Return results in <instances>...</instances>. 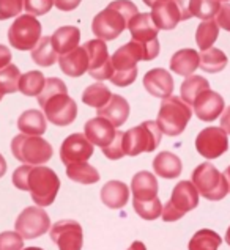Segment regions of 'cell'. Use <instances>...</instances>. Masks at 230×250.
<instances>
[{
  "mask_svg": "<svg viewBox=\"0 0 230 250\" xmlns=\"http://www.w3.org/2000/svg\"><path fill=\"white\" fill-rule=\"evenodd\" d=\"M13 184L19 190L30 192L37 206H51L59 194L60 180L57 173L45 166H21L13 173Z\"/></svg>",
  "mask_w": 230,
  "mask_h": 250,
  "instance_id": "obj_1",
  "label": "cell"
},
{
  "mask_svg": "<svg viewBox=\"0 0 230 250\" xmlns=\"http://www.w3.org/2000/svg\"><path fill=\"white\" fill-rule=\"evenodd\" d=\"M38 103L46 120L55 126H68L77 117V105L68 96L67 85L59 77L46 79L45 87L38 95Z\"/></svg>",
  "mask_w": 230,
  "mask_h": 250,
  "instance_id": "obj_2",
  "label": "cell"
},
{
  "mask_svg": "<svg viewBox=\"0 0 230 250\" xmlns=\"http://www.w3.org/2000/svg\"><path fill=\"white\" fill-rule=\"evenodd\" d=\"M138 13V6L131 0H114L106 6V10L93 18L92 30L98 40L112 41L128 28V22Z\"/></svg>",
  "mask_w": 230,
  "mask_h": 250,
  "instance_id": "obj_3",
  "label": "cell"
},
{
  "mask_svg": "<svg viewBox=\"0 0 230 250\" xmlns=\"http://www.w3.org/2000/svg\"><path fill=\"white\" fill-rule=\"evenodd\" d=\"M191 117L192 110L182 98L169 96L162 99L156 123L162 134L169 135V137H177L186 129V125L189 123Z\"/></svg>",
  "mask_w": 230,
  "mask_h": 250,
  "instance_id": "obj_4",
  "label": "cell"
},
{
  "mask_svg": "<svg viewBox=\"0 0 230 250\" xmlns=\"http://www.w3.org/2000/svg\"><path fill=\"white\" fill-rule=\"evenodd\" d=\"M142 60V52L134 41L118 47L111 57L112 76L111 82L117 87H128L138 77V62Z\"/></svg>",
  "mask_w": 230,
  "mask_h": 250,
  "instance_id": "obj_5",
  "label": "cell"
},
{
  "mask_svg": "<svg viewBox=\"0 0 230 250\" xmlns=\"http://www.w3.org/2000/svg\"><path fill=\"white\" fill-rule=\"evenodd\" d=\"M11 153L18 161L27 166H43L52 158L54 149L51 144L40 135L19 134L11 140Z\"/></svg>",
  "mask_w": 230,
  "mask_h": 250,
  "instance_id": "obj_6",
  "label": "cell"
},
{
  "mask_svg": "<svg viewBox=\"0 0 230 250\" xmlns=\"http://www.w3.org/2000/svg\"><path fill=\"white\" fill-rule=\"evenodd\" d=\"M192 184L197 192L210 202H219L229 194V184L224 173L210 162H204L192 171Z\"/></svg>",
  "mask_w": 230,
  "mask_h": 250,
  "instance_id": "obj_7",
  "label": "cell"
},
{
  "mask_svg": "<svg viewBox=\"0 0 230 250\" xmlns=\"http://www.w3.org/2000/svg\"><path fill=\"white\" fill-rule=\"evenodd\" d=\"M161 129L156 121H143L142 125L123 132L125 156L152 153L161 144Z\"/></svg>",
  "mask_w": 230,
  "mask_h": 250,
  "instance_id": "obj_8",
  "label": "cell"
},
{
  "mask_svg": "<svg viewBox=\"0 0 230 250\" xmlns=\"http://www.w3.org/2000/svg\"><path fill=\"white\" fill-rule=\"evenodd\" d=\"M199 205V192L192 181H180L169 198V202L162 208V220L164 222H175L182 219L186 212L197 208Z\"/></svg>",
  "mask_w": 230,
  "mask_h": 250,
  "instance_id": "obj_9",
  "label": "cell"
},
{
  "mask_svg": "<svg viewBox=\"0 0 230 250\" xmlns=\"http://www.w3.org/2000/svg\"><path fill=\"white\" fill-rule=\"evenodd\" d=\"M41 38V24L32 14L16 18L8 30L10 44L18 51H32Z\"/></svg>",
  "mask_w": 230,
  "mask_h": 250,
  "instance_id": "obj_10",
  "label": "cell"
},
{
  "mask_svg": "<svg viewBox=\"0 0 230 250\" xmlns=\"http://www.w3.org/2000/svg\"><path fill=\"white\" fill-rule=\"evenodd\" d=\"M14 228L24 239H35L49 231L51 219L41 206H28L18 216Z\"/></svg>",
  "mask_w": 230,
  "mask_h": 250,
  "instance_id": "obj_11",
  "label": "cell"
},
{
  "mask_svg": "<svg viewBox=\"0 0 230 250\" xmlns=\"http://www.w3.org/2000/svg\"><path fill=\"white\" fill-rule=\"evenodd\" d=\"M89 55V74L95 81H106L112 76V63L109 51L103 40H90L84 44Z\"/></svg>",
  "mask_w": 230,
  "mask_h": 250,
  "instance_id": "obj_12",
  "label": "cell"
},
{
  "mask_svg": "<svg viewBox=\"0 0 230 250\" xmlns=\"http://www.w3.org/2000/svg\"><path fill=\"white\" fill-rule=\"evenodd\" d=\"M51 239L59 250H81L84 244L82 227L76 220L63 219L55 222L51 228Z\"/></svg>",
  "mask_w": 230,
  "mask_h": 250,
  "instance_id": "obj_13",
  "label": "cell"
},
{
  "mask_svg": "<svg viewBox=\"0 0 230 250\" xmlns=\"http://www.w3.org/2000/svg\"><path fill=\"white\" fill-rule=\"evenodd\" d=\"M196 149L205 159H216L229 149L227 132L218 126L200 131L196 139Z\"/></svg>",
  "mask_w": 230,
  "mask_h": 250,
  "instance_id": "obj_14",
  "label": "cell"
},
{
  "mask_svg": "<svg viewBox=\"0 0 230 250\" xmlns=\"http://www.w3.org/2000/svg\"><path fill=\"white\" fill-rule=\"evenodd\" d=\"M93 156V144L84 134H71L63 140L60 159L65 166L77 162H87Z\"/></svg>",
  "mask_w": 230,
  "mask_h": 250,
  "instance_id": "obj_15",
  "label": "cell"
},
{
  "mask_svg": "<svg viewBox=\"0 0 230 250\" xmlns=\"http://www.w3.org/2000/svg\"><path fill=\"white\" fill-rule=\"evenodd\" d=\"M129 33H131V38L136 42H140V44H152V42L158 41V28L152 19V14L150 13H138L136 16L128 22Z\"/></svg>",
  "mask_w": 230,
  "mask_h": 250,
  "instance_id": "obj_16",
  "label": "cell"
},
{
  "mask_svg": "<svg viewBox=\"0 0 230 250\" xmlns=\"http://www.w3.org/2000/svg\"><path fill=\"white\" fill-rule=\"evenodd\" d=\"M143 88H145L152 96L166 99L174 93V79L169 71L162 68L150 69L143 76Z\"/></svg>",
  "mask_w": 230,
  "mask_h": 250,
  "instance_id": "obj_17",
  "label": "cell"
},
{
  "mask_svg": "<svg viewBox=\"0 0 230 250\" xmlns=\"http://www.w3.org/2000/svg\"><path fill=\"white\" fill-rule=\"evenodd\" d=\"M222 110H224V98L210 88L205 90L194 103V112L202 121H213L219 118Z\"/></svg>",
  "mask_w": 230,
  "mask_h": 250,
  "instance_id": "obj_18",
  "label": "cell"
},
{
  "mask_svg": "<svg viewBox=\"0 0 230 250\" xmlns=\"http://www.w3.org/2000/svg\"><path fill=\"white\" fill-rule=\"evenodd\" d=\"M152 19L160 30H174L182 21V11H180L175 0L160 2L152 6Z\"/></svg>",
  "mask_w": 230,
  "mask_h": 250,
  "instance_id": "obj_19",
  "label": "cell"
},
{
  "mask_svg": "<svg viewBox=\"0 0 230 250\" xmlns=\"http://www.w3.org/2000/svg\"><path fill=\"white\" fill-rule=\"evenodd\" d=\"M85 137H87L93 145H98V146H107L114 140L115 137V126H112L109 121L103 117H96V118H92L90 121L85 123Z\"/></svg>",
  "mask_w": 230,
  "mask_h": 250,
  "instance_id": "obj_20",
  "label": "cell"
},
{
  "mask_svg": "<svg viewBox=\"0 0 230 250\" xmlns=\"http://www.w3.org/2000/svg\"><path fill=\"white\" fill-rule=\"evenodd\" d=\"M60 69L69 77H81L89 69V55L85 52L84 46L76 47L73 51L59 57Z\"/></svg>",
  "mask_w": 230,
  "mask_h": 250,
  "instance_id": "obj_21",
  "label": "cell"
},
{
  "mask_svg": "<svg viewBox=\"0 0 230 250\" xmlns=\"http://www.w3.org/2000/svg\"><path fill=\"white\" fill-rule=\"evenodd\" d=\"M98 117L106 118L115 127L123 126L129 117V104L123 96L112 95L109 101L98 109Z\"/></svg>",
  "mask_w": 230,
  "mask_h": 250,
  "instance_id": "obj_22",
  "label": "cell"
},
{
  "mask_svg": "<svg viewBox=\"0 0 230 250\" xmlns=\"http://www.w3.org/2000/svg\"><path fill=\"white\" fill-rule=\"evenodd\" d=\"M133 200L136 202H150L158 197V181L156 176L150 171H139L131 181Z\"/></svg>",
  "mask_w": 230,
  "mask_h": 250,
  "instance_id": "obj_23",
  "label": "cell"
},
{
  "mask_svg": "<svg viewBox=\"0 0 230 250\" xmlns=\"http://www.w3.org/2000/svg\"><path fill=\"white\" fill-rule=\"evenodd\" d=\"M103 203L111 209H121L129 200V188L123 181H109L101 189Z\"/></svg>",
  "mask_w": 230,
  "mask_h": 250,
  "instance_id": "obj_24",
  "label": "cell"
},
{
  "mask_svg": "<svg viewBox=\"0 0 230 250\" xmlns=\"http://www.w3.org/2000/svg\"><path fill=\"white\" fill-rule=\"evenodd\" d=\"M153 170L160 178H164V180H175V178L182 175L183 164L180 161L178 156H175L174 153L162 151L153 159Z\"/></svg>",
  "mask_w": 230,
  "mask_h": 250,
  "instance_id": "obj_25",
  "label": "cell"
},
{
  "mask_svg": "<svg viewBox=\"0 0 230 250\" xmlns=\"http://www.w3.org/2000/svg\"><path fill=\"white\" fill-rule=\"evenodd\" d=\"M51 41H52L55 52L59 55H63L79 46L81 32H79V28L74 25H65V27L57 28L51 37Z\"/></svg>",
  "mask_w": 230,
  "mask_h": 250,
  "instance_id": "obj_26",
  "label": "cell"
},
{
  "mask_svg": "<svg viewBox=\"0 0 230 250\" xmlns=\"http://www.w3.org/2000/svg\"><path fill=\"white\" fill-rule=\"evenodd\" d=\"M200 57L194 49H182V51L175 52L170 59V69L175 74L188 77L194 74V71L199 68Z\"/></svg>",
  "mask_w": 230,
  "mask_h": 250,
  "instance_id": "obj_27",
  "label": "cell"
},
{
  "mask_svg": "<svg viewBox=\"0 0 230 250\" xmlns=\"http://www.w3.org/2000/svg\"><path fill=\"white\" fill-rule=\"evenodd\" d=\"M18 127L21 132L27 135H43L47 127L45 113L35 109L25 110L18 118Z\"/></svg>",
  "mask_w": 230,
  "mask_h": 250,
  "instance_id": "obj_28",
  "label": "cell"
},
{
  "mask_svg": "<svg viewBox=\"0 0 230 250\" xmlns=\"http://www.w3.org/2000/svg\"><path fill=\"white\" fill-rule=\"evenodd\" d=\"M210 88V82H208L205 77L202 76H196L191 74L188 76L182 83V88H180V93H182V99L188 104V105H194L196 99L202 95L205 90Z\"/></svg>",
  "mask_w": 230,
  "mask_h": 250,
  "instance_id": "obj_29",
  "label": "cell"
},
{
  "mask_svg": "<svg viewBox=\"0 0 230 250\" xmlns=\"http://www.w3.org/2000/svg\"><path fill=\"white\" fill-rule=\"evenodd\" d=\"M32 60L37 63L38 66L47 68L52 66L54 63L59 60V54L55 52L52 46L51 37H43L37 42V46L32 49Z\"/></svg>",
  "mask_w": 230,
  "mask_h": 250,
  "instance_id": "obj_30",
  "label": "cell"
},
{
  "mask_svg": "<svg viewBox=\"0 0 230 250\" xmlns=\"http://www.w3.org/2000/svg\"><path fill=\"white\" fill-rule=\"evenodd\" d=\"M200 63L199 66L202 68L205 73L216 74L219 71H222L227 66V55L216 47H210L207 51H202V54H199Z\"/></svg>",
  "mask_w": 230,
  "mask_h": 250,
  "instance_id": "obj_31",
  "label": "cell"
},
{
  "mask_svg": "<svg viewBox=\"0 0 230 250\" xmlns=\"http://www.w3.org/2000/svg\"><path fill=\"white\" fill-rule=\"evenodd\" d=\"M67 176L71 181L81 184H95L99 181V173L95 167H92L87 162H77L67 166Z\"/></svg>",
  "mask_w": 230,
  "mask_h": 250,
  "instance_id": "obj_32",
  "label": "cell"
},
{
  "mask_svg": "<svg viewBox=\"0 0 230 250\" xmlns=\"http://www.w3.org/2000/svg\"><path fill=\"white\" fill-rule=\"evenodd\" d=\"M222 244L221 236L213 230H199L189 241V250H218Z\"/></svg>",
  "mask_w": 230,
  "mask_h": 250,
  "instance_id": "obj_33",
  "label": "cell"
},
{
  "mask_svg": "<svg viewBox=\"0 0 230 250\" xmlns=\"http://www.w3.org/2000/svg\"><path fill=\"white\" fill-rule=\"evenodd\" d=\"M218 35H219V25L216 24V21L208 19V21H204V22H200L196 32V42L200 51L210 49L214 42H216Z\"/></svg>",
  "mask_w": 230,
  "mask_h": 250,
  "instance_id": "obj_34",
  "label": "cell"
},
{
  "mask_svg": "<svg viewBox=\"0 0 230 250\" xmlns=\"http://www.w3.org/2000/svg\"><path fill=\"white\" fill-rule=\"evenodd\" d=\"M111 96H112L111 90L107 88L104 83L98 82V83H93L90 87L85 88L84 95H82V101H84V104H87L90 107L101 109V107L111 99Z\"/></svg>",
  "mask_w": 230,
  "mask_h": 250,
  "instance_id": "obj_35",
  "label": "cell"
},
{
  "mask_svg": "<svg viewBox=\"0 0 230 250\" xmlns=\"http://www.w3.org/2000/svg\"><path fill=\"white\" fill-rule=\"evenodd\" d=\"M46 79L40 71H28L19 79V91L25 96H38L43 87H45Z\"/></svg>",
  "mask_w": 230,
  "mask_h": 250,
  "instance_id": "obj_36",
  "label": "cell"
},
{
  "mask_svg": "<svg viewBox=\"0 0 230 250\" xmlns=\"http://www.w3.org/2000/svg\"><path fill=\"white\" fill-rule=\"evenodd\" d=\"M19 79L21 71L16 65H10L0 69V93L8 95V93H16L19 90Z\"/></svg>",
  "mask_w": 230,
  "mask_h": 250,
  "instance_id": "obj_37",
  "label": "cell"
},
{
  "mask_svg": "<svg viewBox=\"0 0 230 250\" xmlns=\"http://www.w3.org/2000/svg\"><path fill=\"white\" fill-rule=\"evenodd\" d=\"M221 5L218 0H189L191 16H196L202 21L213 19L218 14Z\"/></svg>",
  "mask_w": 230,
  "mask_h": 250,
  "instance_id": "obj_38",
  "label": "cell"
},
{
  "mask_svg": "<svg viewBox=\"0 0 230 250\" xmlns=\"http://www.w3.org/2000/svg\"><path fill=\"white\" fill-rule=\"evenodd\" d=\"M133 206H134V211L145 220H155L160 217L162 212V205L158 197L150 200V202H136V200H133Z\"/></svg>",
  "mask_w": 230,
  "mask_h": 250,
  "instance_id": "obj_39",
  "label": "cell"
},
{
  "mask_svg": "<svg viewBox=\"0 0 230 250\" xmlns=\"http://www.w3.org/2000/svg\"><path fill=\"white\" fill-rule=\"evenodd\" d=\"M103 154L107 159L111 161H117L121 159L125 156V149H123V132L117 131L115 132V137L109 145L103 148Z\"/></svg>",
  "mask_w": 230,
  "mask_h": 250,
  "instance_id": "obj_40",
  "label": "cell"
},
{
  "mask_svg": "<svg viewBox=\"0 0 230 250\" xmlns=\"http://www.w3.org/2000/svg\"><path fill=\"white\" fill-rule=\"evenodd\" d=\"M24 238L18 231L0 233V250H23Z\"/></svg>",
  "mask_w": 230,
  "mask_h": 250,
  "instance_id": "obj_41",
  "label": "cell"
},
{
  "mask_svg": "<svg viewBox=\"0 0 230 250\" xmlns=\"http://www.w3.org/2000/svg\"><path fill=\"white\" fill-rule=\"evenodd\" d=\"M24 10V0H0V21L16 18Z\"/></svg>",
  "mask_w": 230,
  "mask_h": 250,
  "instance_id": "obj_42",
  "label": "cell"
},
{
  "mask_svg": "<svg viewBox=\"0 0 230 250\" xmlns=\"http://www.w3.org/2000/svg\"><path fill=\"white\" fill-rule=\"evenodd\" d=\"M54 0H24V8L32 16H43L51 11Z\"/></svg>",
  "mask_w": 230,
  "mask_h": 250,
  "instance_id": "obj_43",
  "label": "cell"
},
{
  "mask_svg": "<svg viewBox=\"0 0 230 250\" xmlns=\"http://www.w3.org/2000/svg\"><path fill=\"white\" fill-rule=\"evenodd\" d=\"M216 24L224 28V30L230 32V3L221 5V8L216 14Z\"/></svg>",
  "mask_w": 230,
  "mask_h": 250,
  "instance_id": "obj_44",
  "label": "cell"
},
{
  "mask_svg": "<svg viewBox=\"0 0 230 250\" xmlns=\"http://www.w3.org/2000/svg\"><path fill=\"white\" fill-rule=\"evenodd\" d=\"M82 0H54V5L62 11H73L81 5Z\"/></svg>",
  "mask_w": 230,
  "mask_h": 250,
  "instance_id": "obj_45",
  "label": "cell"
},
{
  "mask_svg": "<svg viewBox=\"0 0 230 250\" xmlns=\"http://www.w3.org/2000/svg\"><path fill=\"white\" fill-rule=\"evenodd\" d=\"M11 59H13V55H11L10 49L6 46H3V44H0V69L8 66L11 63Z\"/></svg>",
  "mask_w": 230,
  "mask_h": 250,
  "instance_id": "obj_46",
  "label": "cell"
},
{
  "mask_svg": "<svg viewBox=\"0 0 230 250\" xmlns=\"http://www.w3.org/2000/svg\"><path fill=\"white\" fill-rule=\"evenodd\" d=\"M180 11H182V21H186L192 18L191 16V11H189V0H175Z\"/></svg>",
  "mask_w": 230,
  "mask_h": 250,
  "instance_id": "obj_47",
  "label": "cell"
},
{
  "mask_svg": "<svg viewBox=\"0 0 230 250\" xmlns=\"http://www.w3.org/2000/svg\"><path fill=\"white\" fill-rule=\"evenodd\" d=\"M221 127L224 129L227 134H230V105L226 109V112L222 113V118H221Z\"/></svg>",
  "mask_w": 230,
  "mask_h": 250,
  "instance_id": "obj_48",
  "label": "cell"
},
{
  "mask_svg": "<svg viewBox=\"0 0 230 250\" xmlns=\"http://www.w3.org/2000/svg\"><path fill=\"white\" fill-rule=\"evenodd\" d=\"M128 250H147V247L143 246V242H140V241H136V242H133L131 247H129Z\"/></svg>",
  "mask_w": 230,
  "mask_h": 250,
  "instance_id": "obj_49",
  "label": "cell"
},
{
  "mask_svg": "<svg viewBox=\"0 0 230 250\" xmlns=\"http://www.w3.org/2000/svg\"><path fill=\"white\" fill-rule=\"evenodd\" d=\"M5 173H6V161L3 156L0 154V178H2Z\"/></svg>",
  "mask_w": 230,
  "mask_h": 250,
  "instance_id": "obj_50",
  "label": "cell"
},
{
  "mask_svg": "<svg viewBox=\"0 0 230 250\" xmlns=\"http://www.w3.org/2000/svg\"><path fill=\"white\" fill-rule=\"evenodd\" d=\"M142 2L145 5H148V6H153V5L160 3V2H167V0H142Z\"/></svg>",
  "mask_w": 230,
  "mask_h": 250,
  "instance_id": "obj_51",
  "label": "cell"
},
{
  "mask_svg": "<svg viewBox=\"0 0 230 250\" xmlns=\"http://www.w3.org/2000/svg\"><path fill=\"white\" fill-rule=\"evenodd\" d=\"M226 242L230 246V227L227 228V233H226Z\"/></svg>",
  "mask_w": 230,
  "mask_h": 250,
  "instance_id": "obj_52",
  "label": "cell"
},
{
  "mask_svg": "<svg viewBox=\"0 0 230 250\" xmlns=\"http://www.w3.org/2000/svg\"><path fill=\"white\" fill-rule=\"evenodd\" d=\"M23 250H43L40 247H27V249H23Z\"/></svg>",
  "mask_w": 230,
  "mask_h": 250,
  "instance_id": "obj_53",
  "label": "cell"
},
{
  "mask_svg": "<svg viewBox=\"0 0 230 250\" xmlns=\"http://www.w3.org/2000/svg\"><path fill=\"white\" fill-rule=\"evenodd\" d=\"M218 2H229V0H218Z\"/></svg>",
  "mask_w": 230,
  "mask_h": 250,
  "instance_id": "obj_54",
  "label": "cell"
},
{
  "mask_svg": "<svg viewBox=\"0 0 230 250\" xmlns=\"http://www.w3.org/2000/svg\"><path fill=\"white\" fill-rule=\"evenodd\" d=\"M2 98H3V95H2V93H0V101H2Z\"/></svg>",
  "mask_w": 230,
  "mask_h": 250,
  "instance_id": "obj_55",
  "label": "cell"
}]
</instances>
